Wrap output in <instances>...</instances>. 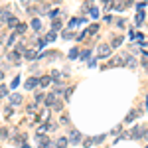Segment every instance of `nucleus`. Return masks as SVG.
I'll return each mask as SVG.
<instances>
[{"label":"nucleus","instance_id":"f257e3e1","mask_svg":"<svg viewBox=\"0 0 148 148\" xmlns=\"http://www.w3.org/2000/svg\"><path fill=\"white\" fill-rule=\"evenodd\" d=\"M44 105H46L47 109H56L57 105H59V103H57V95H56V93L46 95V101H44Z\"/></svg>","mask_w":148,"mask_h":148},{"label":"nucleus","instance_id":"f03ea898","mask_svg":"<svg viewBox=\"0 0 148 148\" xmlns=\"http://www.w3.org/2000/svg\"><path fill=\"white\" fill-rule=\"evenodd\" d=\"M97 51H99V59H105V57L111 56V46H107V44H101Z\"/></svg>","mask_w":148,"mask_h":148},{"label":"nucleus","instance_id":"7ed1b4c3","mask_svg":"<svg viewBox=\"0 0 148 148\" xmlns=\"http://www.w3.org/2000/svg\"><path fill=\"white\" fill-rule=\"evenodd\" d=\"M81 132L79 130H71V132H69V144H79V142H83V140H81Z\"/></svg>","mask_w":148,"mask_h":148},{"label":"nucleus","instance_id":"20e7f679","mask_svg":"<svg viewBox=\"0 0 148 148\" xmlns=\"http://www.w3.org/2000/svg\"><path fill=\"white\" fill-rule=\"evenodd\" d=\"M144 132H146L144 126H134L130 130V138H144Z\"/></svg>","mask_w":148,"mask_h":148},{"label":"nucleus","instance_id":"39448f33","mask_svg":"<svg viewBox=\"0 0 148 148\" xmlns=\"http://www.w3.org/2000/svg\"><path fill=\"white\" fill-rule=\"evenodd\" d=\"M22 101H24V97L20 95V93H12V95H10V105H12V107L22 105Z\"/></svg>","mask_w":148,"mask_h":148},{"label":"nucleus","instance_id":"423d86ee","mask_svg":"<svg viewBox=\"0 0 148 148\" xmlns=\"http://www.w3.org/2000/svg\"><path fill=\"white\" fill-rule=\"evenodd\" d=\"M38 85H40V79H36V77H30V79H28L26 83H24V87H26L28 91H32V89H36Z\"/></svg>","mask_w":148,"mask_h":148},{"label":"nucleus","instance_id":"0eeeda50","mask_svg":"<svg viewBox=\"0 0 148 148\" xmlns=\"http://www.w3.org/2000/svg\"><path fill=\"white\" fill-rule=\"evenodd\" d=\"M67 144H69V138L65 136H59L56 140V148H67Z\"/></svg>","mask_w":148,"mask_h":148},{"label":"nucleus","instance_id":"6e6552de","mask_svg":"<svg viewBox=\"0 0 148 148\" xmlns=\"http://www.w3.org/2000/svg\"><path fill=\"white\" fill-rule=\"evenodd\" d=\"M136 116H140V111H130V113L126 114L125 123H126V125H128V123H132V121H134V119H136Z\"/></svg>","mask_w":148,"mask_h":148},{"label":"nucleus","instance_id":"1a4fd4ad","mask_svg":"<svg viewBox=\"0 0 148 148\" xmlns=\"http://www.w3.org/2000/svg\"><path fill=\"white\" fill-rule=\"evenodd\" d=\"M18 18H16V16H10V18H8V28H14V30H16V28H18Z\"/></svg>","mask_w":148,"mask_h":148},{"label":"nucleus","instance_id":"9d476101","mask_svg":"<svg viewBox=\"0 0 148 148\" xmlns=\"http://www.w3.org/2000/svg\"><path fill=\"white\" fill-rule=\"evenodd\" d=\"M81 22H83V18H71V20H69V28H73V30H75Z\"/></svg>","mask_w":148,"mask_h":148},{"label":"nucleus","instance_id":"9b49d317","mask_svg":"<svg viewBox=\"0 0 148 148\" xmlns=\"http://www.w3.org/2000/svg\"><path fill=\"white\" fill-rule=\"evenodd\" d=\"M8 59L14 61V63H18V61H20V53H18V51H10V53H8Z\"/></svg>","mask_w":148,"mask_h":148},{"label":"nucleus","instance_id":"f8f14e48","mask_svg":"<svg viewBox=\"0 0 148 148\" xmlns=\"http://www.w3.org/2000/svg\"><path fill=\"white\" fill-rule=\"evenodd\" d=\"M32 30H36V32H40V30H42V22H40L38 18L32 20Z\"/></svg>","mask_w":148,"mask_h":148},{"label":"nucleus","instance_id":"ddd939ff","mask_svg":"<svg viewBox=\"0 0 148 148\" xmlns=\"http://www.w3.org/2000/svg\"><path fill=\"white\" fill-rule=\"evenodd\" d=\"M8 18H10V10H2V14H0V22H8Z\"/></svg>","mask_w":148,"mask_h":148},{"label":"nucleus","instance_id":"4468645a","mask_svg":"<svg viewBox=\"0 0 148 148\" xmlns=\"http://www.w3.org/2000/svg\"><path fill=\"white\" fill-rule=\"evenodd\" d=\"M26 30H28V26H26V24H18V28H16V34H26Z\"/></svg>","mask_w":148,"mask_h":148},{"label":"nucleus","instance_id":"2eb2a0df","mask_svg":"<svg viewBox=\"0 0 148 148\" xmlns=\"http://www.w3.org/2000/svg\"><path fill=\"white\" fill-rule=\"evenodd\" d=\"M123 46V38H113V44H111V47H119Z\"/></svg>","mask_w":148,"mask_h":148},{"label":"nucleus","instance_id":"dca6fc26","mask_svg":"<svg viewBox=\"0 0 148 148\" xmlns=\"http://www.w3.org/2000/svg\"><path fill=\"white\" fill-rule=\"evenodd\" d=\"M57 36H56V32H49V34H46V38H44V42H53Z\"/></svg>","mask_w":148,"mask_h":148},{"label":"nucleus","instance_id":"f3484780","mask_svg":"<svg viewBox=\"0 0 148 148\" xmlns=\"http://www.w3.org/2000/svg\"><path fill=\"white\" fill-rule=\"evenodd\" d=\"M24 56H26V59H36V57H38V56H36V51H34V49H28V51H26Z\"/></svg>","mask_w":148,"mask_h":148},{"label":"nucleus","instance_id":"a211bd4d","mask_svg":"<svg viewBox=\"0 0 148 148\" xmlns=\"http://www.w3.org/2000/svg\"><path fill=\"white\" fill-rule=\"evenodd\" d=\"M6 44H8V46H14V44H16V34H10L8 36V40H6Z\"/></svg>","mask_w":148,"mask_h":148},{"label":"nucleus","instance_id":"6ab92c4d","mask_svg":"<svg viewBox=\"0 0 148 148\" xmlns=\"http://www.w3.org/2000/svg\"><path fill=\"white\" fill-rule=\"evenodd\" d=\"M77 56H79V49H77V47H73V49L69 51V59H77Z\"/></svg>","mask_w":148,"mask_h":148},{"label":"nucleus","instance_id":"aec40b11","mask_svg":"<svg viewBox=\"0 0 148 148\" xmlns=\"http://www.w3.org/2000/svg\"><path fill=\"white\" fill-rule=\"evenodd\" d=\"M49 83H51V77H42V79H40V85H42V87H46Z\"/></svg>","mask_w":148,"mask_h":148},{"label":"nucleus","instance_id":"412c9836","mask_svg":"<svg viewBox=\"0 0 148 148\" xmlns=\"http://www.w3.org/2000/svg\"><path fill=\"white\" fill-rule=\"evenodd\" d=\"M42 101H46V95H44V93H36V103H42Z\"/></svg>","mask_w":148,"mask_h":148},{"label":"nucleus","instance_id":"4be33fe9","mask_svg":"<svg viewBox=\"0 0 148 148\" xmlns=\"http://www.w3.org/2000/svg\"><path fill=\"white\" fill-rule=\"evenodd\" d=\"M51 30H53V32H59V30H61V20H59V22H53V26H51Z\"/></svg>","mask_w":148,"mask_h":148},{"label":"nucleus","instance_id":"5701e85b","mask_svg":"<svg viewBox=\"0 0 148 148\" xmlns=\"http://www.w3.org/2000/svg\"><path fill=\"white\" fill-rule=\"evenodd\" d=\"M97 30H99V26H97V24H91V26L87 28V32H89V34H95Z\"/></svg>","mask_w":148,"mask_h":148},{"label":"nucleus","instance_id":"b1692460","mask_svg":"<svg viewBox=\"0 0 148 148\" xmlns=\"http://www.w3.org/2000/svg\"><path fill=\"white\" fill-rule=\"evenodd\" d=\"M93 144H95V140H89V138H87V140H83V146H85V148H91Z\"/></svg>","mask_w":148,"mask_h":148},{"label":"nucleus","instance_id":"393cba45","mask_svg":"<svg viewBox=\"0 0 148 148\" xmlns=\"http://www.w3.org/2000/svg\"><path fill=\"white\" fill-rule=\"evenodd\" d=\"M49 77H51V81H59V71H51Z\"/></svg>","mask_w":148,"mask_h":148},{"label":"nucleus","instance_id":"a878e982","mask_svg":"<svg viewBox=\"0 0 148 148\" xmlns=\"http://www.w3.org/2000/svg\"><path fill=\"white\" fill-rule=\"evenodd\" d=\"M89 56H91V51H89V49H85V51L81 53V59H89Z\"/></svg>","mask_w":148,"mask_h":148},{"label":"nucleus","instance_id":"bb28decb","mask_svg":"<svg viewBox=\"0 0 148 148\" xmlns=\"http://www.w3.org/2000/svg\"><path fill=\"white\" fill-rule=\"evenodd\" d=\"M4 95H8V89L4 85H0V97H4Z\"/></svg>","mask_w":148,"mask_h":148},{"label":"nucleus","instance_id":"cd10ccee","mask_svg":"<svg viewBox=\"0 0 148 148\" xmlns=\"http://www.w3.org/2000/svg\"><path fill=\"white\" fill-rule=\"evenodd\" d=\"M63 38L65 40H73V32H63Z\"/></svg>","mask_w":148,"mask_h":148},{"label":"nucleus","instance_id":"c85d7f7f","mask_svg":"<svg viewBox=\"0 0 148 148\" xmlns=\"http://www.w3.org/2000/svg\"><path fill=\"white\" fill-rule=\"evenodd\" d=\"M0 136H2V138H8V130H6V128H2V130H0Z\"/></svg>","mask_w":148,"mask_h":148},{"label":"nucleus","instance_id":"c756f323","mask_svg":"<svg viewBox=\"0 0 148 148\" xmlns=\"http://www.w3.org/2000/svg\"><path fill=\"white\" fill-rule=\"evenodd\" d=\"M144 138H146V140H148V128H146V132H144Z\"/></svg>","mask_w":148,"mask_h":148},{"label":"nucleus","instance_id":"7c9ffc66","mask_svg":"<svg viewBox=\"0 0 148 148\" xmlns=\"http://www.w3.org/2000/svg\"><path fill=\"white\" fill-rule=\"evenodd\" d=\"M2 77H4V73H2V69H0V81H2Z\"/></svg>","mask_w":148,"mask_h":148},{"label":"nucleus","instance_id":"2f4dec72","mask_svg":"<svg viewBox=\"0 0 148 148\" xmlns=\"http://www.w3.org/2000/svg\"><path fill=\"white\" fill-rule=\"evenodd\" d=\"M0 14H2V8H0Z\"/></svg>","mask_w":148,"mask_h":148},{"label":"nucleus","instance_id":"473e14b6","mask_svg":"<svg viewBox=\"0 0 148 148\" xmlns=\"http://www.w3.org/2000/svg\"><path fill=\"white\" fill-rule=\"evenodd\" d=\"M146 148H148V144H146Z\"/></svg>","mask_w":148,"mask_h":148},{"label":"nucleus","instance_id":"72a5a7b5","mask_svg":"<svg viewBox=\"0 0 148 148\" xmlns=\"http://www.w3.org/2000/svg\"><path fill=\"white\" fill-rule=\"evenodd\" d=\"M0 130H2V128H0Z\"/></svg>","mask_w":148,"mask_h":148},{"label":"nucleus","instance_id":"f704fd0d","mask_svg":"<svg viewBox=\"0 0 148 148\" xmlns=\"http://www.w3.org/2000/svg\"><path fill=\"white\" fill-rule=\"evenodd\" d=\"M0 148H2V146H0Z\"/></svg>","mask_w":148,"mask_h":148}]
</instances>
